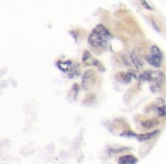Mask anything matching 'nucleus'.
<instances>
[{
	"instance_id": "nucleus-13",
	"label": "nucleus",
	"mask_w": 166,
	"mask_h": 164,
	"mask_svg": "<svg viewBox=\"0 0 166 164\" xmlns=\"http://www.w3.org/2000/svg\"><path fill=\"white\" fill-rule=\"evenodd\" d=\"M150 53H151V54H153V55H156V56L160 57V58H163V57H164L163 51L160 50V49L157 47V46H155V44L150 47Z\"/></svg>"
},
{
	"instance_id": "nucleus-7",
	"label": "nucleus",
	"mask_w": 166,
	"mask_h": 164,
	"mask_svg": "<svg viewBox=\"0 0 166 164\" xmlns=\"http://www.w3.org/2000/svg\"><path fill=\"white\" fill-rule=\"evenodd\" d=\"M137 79L139 80V75L137 74L135 72L133 71H130V72H121L119 73V79L122 80L123 83H125V85H128V83H131L132 79Z\"/></svg>"
},
{
	"instance_id": "nucleus-3",
	"label": "nucleus",
	"mask_w": 166,
	"mask_h": 164,
	"mask_svg": "<svg viewBox=\"0 0 166 164\" xmlns=\"http://www.w3.org/2000/svg\"><path fill=\"white\" fill-rule=\"evenodd\" d=\"M82 63H83V65H85V66L97 67L98 69H100L101 72L105 71V69H103V66L101 65L100 62H99L98 59H96L89 50H84V53H83V56H82Z\"/></svg>"
},
{
	"instance_id": "nucleus-1",
	"label": "nucleus",
	"mask_w": 166,
	"mask_h": 164,
	"mask_svg": "<svg viewBox=\"0 0 166 164\" xmlns=\"http://www.w3.org/2000/svg\"><path fill=\"white\" fill-rule=\"evenodd\" d=\"M88 42L92 46V47L97 48V49H107L108 47V39L106 37H103L98 31L93 30L91 32L88 38Z\"/></svg>"
},
{
	"instance_id": "nucleus-4",
	"label": "nucleus",
	"mask_w": 166,
	"mask_h": 164,
	"mask_svg": "<svg viewBox=\"0 0 166 164\" xmlns=\"http://www.w3.org/2000/svg\"><path fill=\"white\" fill-rule=\"evenodd\" d=\"M96 82V74L92 69H87L82 74V89L89 90Z\"/></svg>"
},
{
	"instance_id": "nucleus-6",
	"label": "nucleus",
	"mask_w": 166,
	"mask_h": 164,
	"mask_svg": "<svg viewBox=\"0 0 166 164\" xmlns=\"http://www.w3.org/2000/svg\"><path fill=\"white\" fill-rule=\"evenodd\" d=\"M159 120H157V119H147V120L140 121V126L142 129L153 130L159 126Z\"/></svg>"
},
{
	"instance_id": "nucleus-8",
	"label": "nucleus",
	"mask_w": 166,
	"mask_h": 164,
	"mask_svg": "<svg viewBox=\"0 0 166 164\" xmlns=\"http://www.w3.org/2000/svg\"><path fill=\"white\" fill-rule=\"evenodd\" d=\"M158 135H159V130H153V131H150V132L138 135L137 139H138L139 141H149V140H153V139L156 138Z\"/></svg>"
},
{
	"instance_id": "nucleus-12",
	"label": "nucleus",
	"mask_w": 166,
	"mask_h": 164,
	"mask_svg": "<svg viewBox=\"0 0 166 164\" xmlns=\"http://www.w3.org/2000/svg\"><path fill=\"white\" fill-rule=\"evenodd\" d=\"M94 30L99 32L100 34H103V37H106L108 40H109V39H112V34H110V32L108 31V30H107V28H105L103 25H101V24H99V25L96 26V28H94Z\"/></svg>"
},
{
	"instance_id": "nucleus-11",
	"label": "nucleus",
	"mask_w": 166,
	"mask_h": 164,
	"mask_svg": "<svg viewBox=\"0 0 166 164\" xmlns=\"http://www.w3.org/2000/svg\"><path fill=\"white\" fill-rule=\"evenodd\" d=\"M153 71H144L143 73H141L139 75V81H146V82H151L153 80Z\"/></svg>"
},
{
	"instance_id": "nucleus-15",
	"label": "nucleus",
	"mask_w": 166,
	"mask_h": 164,
	"mask_svg": "<svg viewBox=\"0 0 166 164\" xmlns=\"http://www.w3.org/2000/svg\"><path fill=\"white\" fill-rule=\"evenodd\" d=\"M157 114H158V116L160 117H165L166 116V106L162 105V106H158L156 110Z\"/></svg>"
},
{
	"instance_id": "nucleus-10",
	"label": "nucleus",
	"mask_w": 166,
	"mask_h": 164,
	"mask_svg": "<svg viewBox=\"0 0 166 164\" xmlns=\"http://www.w3.org/2000/svg\"><path fill=\"white\" fill-rule=\"evenodd\" d=\"M130 58H131V62L132 64L135 66V69H141V67L143 66V62L141 59L140 55L138 54V51H132L131 55H130Z\"/></svg>"
},
{
	"instance_id": "nucleus-16",
	"label": "nucleus",
	"mask_w": 166,
	"mask_h": 164,
	"mask_svg": "<svg viewBox=\"0 0 166 164\" xmlns=\"http://www.w3.org/2000/svg\"><path fill=\"white\" fill-rule=\"evenodd\" d=\"M140 3H141V5H142V7H143V8H146L147 10H153L151 6L147 3V1H146V0H140Z\"/></svg>"
},
{
	"instance_id": "nucleus-9",
	"label": "nucleus",
	"mask_w": 166,
	"mask_h": 164,
	"mask_svg": "<svg viewBox=\"0 0 166 164\" xmlns=\"http://www.w3.org/2000/svg\"><path fill=\"white\" fill-rule=\"evenodd\" d=\"M138 163V158L133 156L132 154H126L119 156L118 164H137Z\"/></svg>"
},
{
	"instance_id": "nucleus-2",
	"label": "nucleus",
	"mask_w": 166,
	"mask_h": 164,
	"mask_svg": "<svg viewBox=\"0 0 166 164\" xmlns=\"http://www.w3.org/2000/svg\"><path fill=\"white\" fill-rule=\"evenodd\" d=\"M57 67L63 73H66L68 78H75L78 75V69L75 66V63L72 60H57Z\"/></svg>"
},
{
	"instance_id": "nucleus-5",
	"label": "nucleus",
	"mask_w": 166,
	"mask_h": 164,
	"mask_svg": "<svg viewBox=\"0 0 166 164\" xmlns=\"http://www.w3.org/2000/svg\"><path fill=\"white\" fill-rule=\"evenodd\" d=\"M144 58H146V60H147V63L149 64V65H151L153 67H155V69H159V67L162 66L163 58H160V57L156 56V55H153L150 53V54L146 55Z\"/></svg>"
},
{
	"instance_id": "nucleus-14",
	"label": "nucleus",
	"mask_w": 166,
	"mask_h": 164,
	"mask_svg": "<svg viewBox=\"0 0 166 164\" xmlns=\"http://www.w3.org/2000/svg\"><path fill=\"white\" fill-rule=\"evenodd\" d=\"M137 136L138 135L131 131V130H126V131H123L121 133V137H123V138H137Z\"/></svg>"
},
{
	"instance_id": "nucleus-17",
	"label": "nucleus",
	"mask_w": 166,
	"mask_h": 164,
	"mask_svg": "<svg viewBox=\"0 0 166 164\" xmlns=\"http://www.w3.org/2000/svg\"><path fill=\"white\" fill-rule=\"evenodd\" d=\"M151 23H153V28H156V31H158V32H159V31H160V30H159V28H158V26H157V24H156V23L153 22V21H151Z\"/></svg>"
}]
</instances>
